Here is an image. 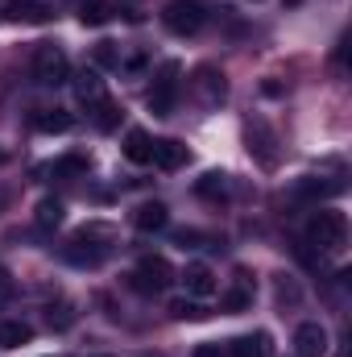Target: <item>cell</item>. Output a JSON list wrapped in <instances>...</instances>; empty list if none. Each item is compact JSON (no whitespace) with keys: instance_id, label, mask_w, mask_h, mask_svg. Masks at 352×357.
Masks as SVG:
<instances>
[{"instance_id":"f1b7e54d","label":"cell","mask_w":352,"mask_h":357,"mask_svg":"<svg viewBox=\"0 0 352 357\" xmlns=\"http://www.w3.org/2000/svg\"><path fill=\"white\" fill-rule=\"evenodd\" d=\"M278 299H298V287L286 282V274H278Z\"/></svg>"},{"instance_id":"7c38bea8","label":"cell","mask_w":352,"mask_h":357,"mask_svg":"<svg viewBox=\"0 0 352 357\" xmlns=\"http://www.w3.org/2000/svg\"><path fill=\"white\" fill-rule=\"evenodd\" d=\"M150 162H154V167H162V171H178V167L186 162V146L175 142V137H162V142H154Z\"/></svg>"},{"instance_id":"f546056e","label":"cell","mask_w":352,"mask_h":357,"mask_svg":"<svg viewBox=\"0 0 352 357\" xmlns=\"http://www.w3.org/2000/svg\"><path fill=\"white\" fill-rule=\"evenodd\" d=\"M120 67H125L129 75H137V71H145V54H133V59H120Z\"/></svg>"},{"instance_id":"d6986e66","label":"cell","mask_w":352,"mask_h":357,"mask_svg":"<svg viewBox=\"0 0 352 357\" xmlns=\"http://www.w3.org/2000/svg\"><path fill=\"white\" fill-rule=\"evenodd\" d=\"M63 216H67V208H63V199H42L38 204V212H33V220H38V229H58L63 225Z\"/></svg>"},{"instance_id":"83f0119b","label":"cell","mask_w":352,"mask_h":357,"mask_svg":"<svg viewBox=\"0 0 352 357\" xmlns=\"http://www.w3.org/2000/svg\"><path fill=\"white\" fill-rule=\"evenodd\" d=\"M191 357H228L224 354V345H216V341H203V345H195V354Z\"/></svg>"},{"instance_id":"484cf974","label":"cell","mask_w":352,"mask_h":357,"mask_svg":"<svg viewBox=\"0 0 352 357\" xmlns=\"http://www.w3.org/2000/svg\"><path fill=\"white\" fill-rule=\"evenodd\" d=\"M108 17H112V8H108L104 0H83V4H79V21H83V25H104Z\"/></svg>"},{"instance_id":"603a6c76","label":"cell","mask_w":352,"mask_h":357,"mask_svg":"<svg viewBox=\"0 0 352 357\" xmlns=\"http://www.w3.org/2000/svg\"><path fill=\"white\" fill-rule=\"evenodd\" d=\"M166 312H170L175 320H203V316H207V307H203L195 295H191V299H170V307H166Z\"/></svg>"},{"instance_id":"2e32d148","label":"cell","mask_w":352,"mask_h":357,"mask_svg":"<svg viewBox=\"0 0 352 357\" xmlns=\"http://www.w3.org/2000/svg\"><path fill=\"white\" fill-rule=\"evenodd\" d=\"M150 154H154L150 133H145V129H129V133H125V158H129V162H137V167H145V162H150Z\"/></svg>"},{"instance_id":"52a82bcc","label":"cell","mask_w":352,"mask_h":357,"mask_svg":"<svg viewBox=\"0 0 352 357\" xmlns=\"http://www.w3.org/2000/svg\"><path fill=\"white\" fill-rule=\"evenodd\" d=\"M170 278H175V270H170L166 258H158V254L141 258L137 270H133V287H137V291H145V295H158L162 287H170Z\"/></svg>"},{"instance_id":"e0dca14e","label":"cell","mask_w":352,"mask_h":357,"mask_svg":"<svg viewBox=\"0 0 352 357\" xmlns=\"http://www.w3.org/2000/svg\"><path fill=\"white\" fill-rule=\"evenodd\" d=\"M33 341V324L25 320H0V349H21Z\"/></svg>"},{"instance_id":"3957f363","label":"cell","mask_w":352,"mask_h":357,"mask_svg":"<svg viewBox=\"0 0 352 357\" xmlns=\"http://www.w3.org/2000/svg\"><path fill=\"white\" fill-rule=\"evenodd\" d=\"M33 79H38L42 88H63V84H71V59L63 54V46L42 42V46L33 50Z\"/></svg>"},{"instance_id":"ac0fdd59","label":"cell","mask_w":352,"mask_h":357,"mask_svg":"<svg viewBox=\"0 0 352 357\" xmlns=\"http://www.w3.org/2000/svg\"><path fill=\"white\" fill-rule=\"evenodd\" d=\"M344 183L340 178H332V183H319L315 175H307V178H298L294 183V195H307V199H323V195H336Z\"/></svg>"},{"instance_id":"7a4b0ae2","label":"cell","mask_w":352,"mask_h":357,"mask_svg":"<svg viewBox=\"0 0 352 357\" xmlns=\"http://www.w3.org/2000/svg\"><path fill=\"white\" fill-rule=\"evenodd\" d=\"M112 254V245H108V229H99V225H91V229H79L71 241H67V250H63V258L71 262V266H99L104 258Z\"/></svg>"},{"instance_id":"ba28073f","label":"cell","mask_w":352,"mask_h":357,"mask_svg":"<svg viewBox=\"0 0 352 357\" xmlns=\"http://www.w3.org/2000/svg\"><path fill=\"white\" fill-rule=\"evenodd\" d=\"M178 75H182V67H178V63H166L162 75L154 79V88H150V108H154V116H170V112H175Z\"/></svg>"},{"instance_id":"277c9868","label":"cell","mask_w":352,"mask_h":357,"mask_svg":"<svg viewBox=\"0 0 352 357\" xmlns=\"http://www.w3.org/2000/svg\"><path fill=\"white\" fill-rule=\"evenodd\" d=\"M162 25L178 33V38H195L203 25H207V8L199 4V0H170L166 8H162Z\"/></svg>"},{"instance_id":"5bb4252c","label":"cell","mask_w":352,"mask_h":357,"mask_svg":"<svg viewBox=\"0 0 352 357\" xmlns=\"http://www.w3.org/2000/svg\"><path fill=\"white\" fill-rule=\"evenodd\" d=\"M71 125H75V116L67 108H38L33 112V129L38 133H67Z\"/></svg>"},{"instance_id":"9a60e30c","label":"cell","mask_w":352,"mask_h":357,"mask_svg":"<svg viewBox=\"0 0 352 357\" xmlns=\"http://www.w3.org/2000/svg\"><path fill=\"white\" fill-rule=\"evenodd\" d=\"M75 96H79V104H88V112L95 108V104H104V100H108V91H104L99 71H83V75L75 79Z\"/></svg>"},{"instance_id":"7402d4cb","label":"cell","mask_w":352,"mask_h":357,"mask_svg":"<svg viewBox=\"0 0 352 357\" xmlns=\"http://www.w3.org/2000/svg\"><path fill=\"white\" fill-rule=\"evenodd\" d=\"M195 191H199L203 199H224V195H228V175H224V171H207V175L195 183Z\"/></svg>"},{"instance_id":"5b68a950","label":"cell","mask_w":352,"mask_h":357,"mask_svg":"<svg viewBox=\"0 0 352 357\" xmlns=\"http://www.w3.org/2000/svg\"><path fill=\"white\" fill-rule=\"evenodd\" d=\"M191 91H195V100L203 108H220L228 100V79H224V71L216 63H199L191 71Z\"/></svg>"},{"instance_id":"4fadbf2b","label":"cell","mask_w":352,"mask_h":357,"mask_svg":"<svg viewBox=\"0 0 352 357\" xmlns=\"http://www.w3.org/2000/svg\"><path fill=\"white\" fill-rule=\"evenodd\" d=\"M182 287H186V295L203 299V295H211V291H216V274L203 266V262H195V266L182 270Z\"/></svg>"},{"instance_id":"8fae6325","label":"cell","mask_w":352,"mask_h":357,"mask_svg":"<svg viewBox=\"0 0 352 357\" xmlns=\"http://www.w3.org/2000/svg\"><path fill=\"white\" fill-rule=\"evenodd\" d=\"M133 225H137L141 233H162V229L170 225V208L158 204V199H150V204H141V208L133 212Z\"/></svg>"},{"instance_id":"4316f807","label":"cell","mask_w":352,"mask_h":357,"mask_svg":"<svg viewBox=\"0 0 352 357\" xmlns=\"http://www.w3.org/2000/svg\"><path fill=\"white\" fill-rule=\"evenodd\" d=\"M91 112H95V129H116V121H120V108H116L112 100H104V104H95Z\"/></svg>"},{"instance_id":"d4e9b609","label":"cell","mask_w":352,"mask_h":357,"mask_svg":"<svg viewBox=\"0 0 352 357\" xmlns=\"http://www.w3.org/2000/svg\"><path fill=\"white\" fill-rule=\"evenodd\" d=\"M83 171H88V158H83V154H67V158H58V162L50 167L54 178H71V175H83Z\"/></svg>"},{"instance_id":"9c48e42d","label":"cell","mask_w":352,"mask_h":357,"mask_svg":"<svg viewBox=\"0 0 352 357\" xmlns=\"http://www.w3.org/2000/svg\"><path fill=\"white\" fill-rule=\"evenodd\" d=\"M328 354V328L319 320H307L294 328V357H323Z\"/></svg>"},{"instance_id":"ffe728a7","label":"cell","mask_w":352,"mask_h":357,"mask_svg":"<svg viewBox=\"0 0 352 357\" xmlns=\"http://www.w3.org/2000/svg\"><path fill=\"white\" fill-rule=\"evenodd\" d=\"M8 17L13 21H46L50 8L42 0H8Z\"/></svg>"},{"instance_id":"44dd1931","label":"cell","mask_w":352,"mask_h":357,"mask_svg":"<svg viewBox=\"0 0 352 357\" xmlns=\"http://www.w3.org/2000/svg\"><path fill=\"white\" fill-rule=\"evenodd\" d=\"M249 303H253V287H249V278L241 274V282H237V287L220 299V307H224V312H245Z\"/></svg>"},{"instance_id":"30bf717a","label":"cell","mask_w":352,"mask_h":357,"mask_svg":"<svg viewBox=\"0 0 352 357\" xmlns=\"http://www.w3.org/2000/svg\"><path fill=\"white\" fill-rule=\"evenodd\" d=\"M224 354L228 357H269L273 354V341H269V333H245V337H232Z\"/></svg>"},{"instance_id":"4dcf8cb0","label":"cell","mask_w":352,"mask_h":357,"mask_svg":"<svg viewBox=\"0 0 352 357\" xmlns=\"http://www.w3.org/2000/svg\"><path fill=\"white\" fill-rule=\"evenodd\" d=\"M13 299V278H8V270H0V303H8Z\"/></svg>"},{"instance_id":"8992f818","label":"cell","mask_w":352,"mask_h":357,"mask_svg":"<svg viewBox=\"0 0 352 357\" xmlns=\"http://www.w3.org/2000/svg\"><path fill=\"white\" fill-rule=\"evenodd\" d=\"M245 142H249V154L262 162L265 171L278 167V133L269 129L265 116H249V121H245Z\"/></svg>"},{"instance_id":"1f68e13d","label":"cell","mask_w":352,"mask_h":357,"mask_svg":"<svg viewBox=\"0 0 352 357\" xmlns=\"http://www.w3.org/2000/svg\"><path fill=\"white\" fill-rule=\"evenodd\" d=\"M0 204H4V195H0Z\"/></svg>"},{"instance_id":"cb8c5ba5","label":"cell","mask_w":352,"mask_h":357,"mask_svg":"<svg viewBox=\"0 0 352 357\" xmlns=\"http://www.w3.org/2000/svg\"><path fill=\"white\" fill-rule=\"evenodd\" d=\"M91 63L104 67V71L120 67V50H116V42H95V46H91Z\"/></svg>"},{"instance_id":"6da1fadb","label":"cell","mask_w":352,"mask_h":357,"mask_svg":"<svg viewBox=\"0 0 352 357\" xmlns=\"http://www.w3.org/2000/svg\"><path fill=\"white\" fill-rule=\"evenodd\" d=\"M307 237H311L315 250H323V254H340V250L349 245V220H344V212H336V208H319V212L311 216Z\"/></svg>"}]
</instances>
